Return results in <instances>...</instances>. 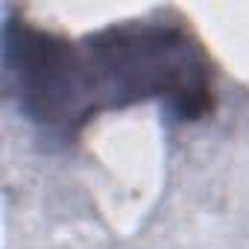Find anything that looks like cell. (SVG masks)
<instances>
[{
    "mask_svg": "<svg viewBox=\"0 0 249 249\" xmlns=\"http://www.w3.org/2000/svg\"><path fill=\"white\" fill-rule=\"evenodd\" d=\"M6 65L27 114L71 132L106 108L138 100H167L182 120L214 108L211 65L202 44L179 24L129 21L82 41L9 24Z\"/></svg>",
    "mask_w": 249,
    "mask_h": 249,
    "instance_id": "obj_1",
    "label": "cell"
}]
</instances>
